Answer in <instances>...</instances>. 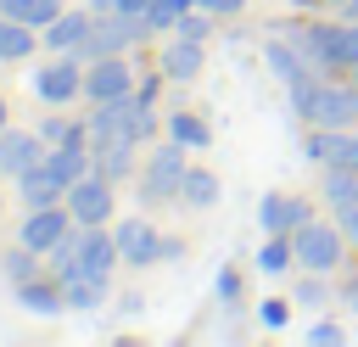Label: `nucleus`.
Listing matches in <instances>:
<instances>
[{
  "label": "nucleus",
  "mask_w": 358,
  "mask_h": 347,
  "mask_svg": "<svg viewBox=\"0 0 358 347\" xmlns=\"http://www.w3.org/2000/svg\"><path fill=\"white\" fill-rule=\"evenodd\" d=\"M291 106H296L313 129H352V123H358V84L308 78V84H291Z\"/></svg>",
  "instance_id": "nucleus-1"
},
{
  "label": "nucleus",
  "mask_w": 358,
  "mask_h": 347,
  "mask_svg": "<svg viewBox=\"0 0 358 347\" xmlns=\"http://www.w3.org/2000/svg\"><path fill=\"white\" fill-rule=\"evenodd\" d=\"M140 34H151L145 28V17H129V11H90V34H84V50L78 56H123Z\"/></svg>",
  "instance_id": "nucleus-2"
},
{
  "label": "nucleus",
  "mask_w": 358,
  "mask_h": 347,
  "mask_svg": "<svg viewBox=\"0 0 358 347\" xmlns=\"http://www.w3.org/2000/svg\"><path fill=\"white\" fill-rule=\"evenodd\" d=\"M341 224H324V218H308V224H296L291 229V246H296V263L302 269H313V274H330L336 263H341Z\"/></svg>",
  "instance_id": "nucleus-3"
},
{
  "label": "nucleus",
  "mask_w": 358,
  "mask_h": 347,
  "mask_svg": "<svg viewBox=\"0 0 358 347\" xmlns=\"http://www.w3.org/2000/svg\"><path fill=\"white\" fill-rule=\"evenodd\" d=\"M185 174H190L185 146H179V140H168V146H157V151H151V162H145V174H140V196H145V201H173V196H179V185H185Z\"/></svg>",
  "instance_id": "nucleus-4"
},
{
  "label": "nucleus",
  "mask_w": 358,
  "mask_h": 347,
  "mask_svg": "<svg viewBox=\"0 0 358 347\" xmlns=\"http://www.w3.org/2000/svg\"><path fill=\"white\" fill-rule=\"evenodd\" d=\"M112 241H117V257L123 263H134V269H145V263H157V257H173L179 246L157 229V224H145V218H123L117 229H112Z\"/></svg>",
  "instance_id": "nucleus-5"
},
{
  "label": "nucleus",
  "mask_w": 358,
  "mask_h": 347,
  "mask_svg": "<svg viewBox=\"0 0 358 347\" xmlns=\"http://www.w3.org/2000/svg\"><path fill=\"white\" fill-rule=\"evenodd\" d=\"M73 224H78V218L67 213V201H50V207H28V224L17 229V241H22V246H34L39 257H50V252H56V246L73 235Z\"/></svg>",
  "instance_id": "nucleus-6"
},
{
  "label": "nucleus",
  "mask_w": 358,
  "mask_h": 347,
  "mask_svg": "<svg viewBox=\"0 0 358 347\" xmlns=\"http://www.w3.org/2000/svg\"><path fill=\"white\" fill-rule=\"evenodd\" d=\"M34 95H39V106L84 101V67L73 62V50H67V56H56V62H45V67L34 73Z\"/></svg>",
  "instance_id": "nucleus-7"
},
{
  "label": "nucleus",
  "mask_w": 358,
  "mask_h": 347,
  "mask_svg": "<svg viewBox=\"0 0 358 347\" xmlns=\"http://www.w3.org/2000/svg\"><path fill=\"white\" fill-rule=\"evenodd\" d=\"M123 95H134L129 62H123V56H95L90 73H84V101H90V106H106V101H123Z\"/></svg>",
  "instance_id": "nucleus-8"
},
{
  "label": "nucleus",
  "mask_w": 358,
  "mask_h": 347,
  "mask_svg": "<svg viewBox=\"0 0 358 347\" xmlns=\"http://www.w3.org/2000/svg\"><path fill=\"white\" fill-rule=\"evenodd\" d=\"M17 190H22V201L28 207H50V201H67V190H73V179L50 162V151L28 168V174H17Z\"/></svg>",
  "instance_id": "nucleus-9"
},
{
  "label": "nucleus",
  "mask_w": 358,
  "mask_h": 347,
  "mask_svg": "<svg viewBox=\"0 0 358 347\" xmlns=\"http://www.w3.org/2000/svg\"><path fill=\"white\" fill-rule=\"evenodd\" d=\"M67 213H73L78 224H106V218H112V179H101V174L73 179V190H67Z\"/></svg>",
  "instance_id": "nucleus-10"
},
{
  "label": "nucleus",
  "mask_w": 358,
  "mask_h": 347,
  "mask_svg": "<svg viewBox=\"0 0 358 347\" xmlns=\"http://www.w3.org/2000/svg\"><path fill=\"white\" fill-rule=\"evenodd\" d=\"M302 151L313 162H324V168H352L358 174V134L352 129H319V134H308Z\"/></svg>",
  "instance_id": "nucleus-11"
},
{
  "label": "nucleus",
  "mask_w": 358,
  "mask_h": 347,
  "mask_svg": "<svg viewBox=\"0 0 358 347\" xmlns=\"http://www.w3.org/2000/svg\"><path fill=\"white\" fill-rule=\"evenodd\" d=\"M17 302L28 308V313H67V285L56 280V274H28V280H17Z\"/></svg>",
  "instance_id": "nucleus-12"
},
{
  "label": "nucleus",
  "mask_w": 358,
  "mask_h": 347,
  "mask_svg": "<svg viewBox=\"0 0 358 347\" xmlns=\"http://www.w3.org/2000/svg\"><path fill=\"white\" fill-rule=\"evenodd\" d=\"M263 56H268V67H274L285 84H308V78H319V62H313L302 45H291V39H268Z\"/></svg>",
  "instance_id": "nucleus-13"
},
{
  "label": "nucleus",
  "mask_w": 358,
  "mask_h": 347,
  "mask_svg": "<svg viewBox=\"0 0 358 347\" xmlns=\"http://www.w3.org/2000/svg\"><path fill=\"white\" fill-rule=\"evenodd\" d=\"M313 218V207L302 201V196H263L257 201V224L268 229V235H291L296 224H308Z\"/></svg>",
  "instance_id": "nucleus-14"
},
{
  "label": "nucleus",
  "mask_w": 358,
  "mask_h": 347,
  "mask_svg": "<svg viewBox=\"0 0 358 347\" xmlns=\"http://www.w3.org/2000/svg\"><path fill=\"white\" fill-rule=\"evenodd\" d=\"M45 157V140L28 129H0V174H28Z\"/></svg>",
  "instance_id": "nucleus-15"
},
{
  "label": "nucleus",
  "mask_w": 358,
  "mask_h": 347,
  "mask_svg": "<svg viewBox=\"0 0 358 347\" xmlns=\"http://www.w3.org/2000/svg\"><path fill=\"white\" fill-rule=\"evenodd\" d=\"M201 73V39H190V34H179L173 28V39L162 45V78H196Z\"/></svg>",
  "instance_id": "nucleus-16"
},
{
  "label": "nucleus",
  "mask_w": 358,
  "mask_h": 347,
  "mask_svg": "<svg viewBox=\"0 0 358 347\" xmlns=\"http://www.w3.org/2000/svg\"><path fill=\"white\" fill-rule=\"evenodd\" d=\"M84 34H90V11H56L45 22V50H84Z\"/></svg>",
  "instance_id": "nucleus-17"
},
{
  "label": "nucleus",
  "mask_w": 358,
  "mask_h": 347,
  "mask_svg": "<svg viewBox=\"0 0 358 347\" xmlns=\"http://www.w3.org/2000/svg\"><path fill=\"white\" fill-rule=\"evenodd\" d=\"M168 140H179L185 151H201V146H213V129H207V118H196V112H173V118H168Z\"/></svg>",
  "instance_id": "nucleus-18"
},
{
  "label": "nucleus",
  "mask_w": 358,
  "mask_h": 347,
  "mask_svg": "<svg viewBox=\"0 0 358 347\" xmlns=\"http://www.w3.org/2000/svg\"><path fill=\"white\" fill-rule=\"evenodd\" d=\"M28 50H34V28L0 11V62H22Z\"/></svg>",
  "instance_id": "nucleus-19"
},
{
  "label": "nucleus",
  "mask_w": 358,
  "mask_h": 347,
  "mask_svg": "<svg viewBox=\"0 0 358 347\" xmlns=\"http://www.w3.org/2000/svg\"><path fill=\"white\" fill-rule=\"evenodd\" d=\"M90 157H95V174L101 179H123L129 168H134V146H90Z\"/></svg>",
  "instance_id": "nucleus-20"
},
{
  "label": "nucleus",
  "mask_w": 358,
  "mask_h": 347,
  "mask_svg": "<svg viewBox=\"0 0 358 347\" xmlns=\"http://www.w3.org/2000/svg\"><path fill=\"white\" fill-rule=\"evenodd\" d=\"M0 11L17 17V22H28V28H45V22L62 11V0H0Z\"/></svg>",
  "instance_id": "nucleus-21"
},
{
  "label": "nucleus",
  "mask_w": 358,
  "mask_h": 347,
  "mask_svg": "<svg viewBox=\"0 0 358 347\" xmlns=\"http://www.w3.org/2000/svg\"><path fill=\"white\" fill-rule=\"evenodd\" d=\"M291 263H296L291 235H268V241H263V252H257V269H263V274H285Z\"/></svg>",
  "instance_id": "nucleus-22"
},
{
  "label": "nucleus",
  "mask_w": 358,
  "mask_h": 347,
  "mask_svg": "<svg viewBox=\"0 0 358 347\" xmlns=\"http://www.w3.org/2000/svg\"><path fill=\"white\" fill-rule=\"evenodd\" d=\"M179 196H185L190 207H213V201H218V179H213L207 168H190L185 185H179Z\"/></svg>",
  "instance_id": "nucleus-23"
},
{
  "label": "nucleus",
  "mask_w": 358,
  "mask_h": 347,
  "mask_svg": "<svg viewBox=\"0 0 358 347\" xmlns=\"http://www.w3.org/2000/svg\"><path fill=\"white\" fill-rule=\"evenodd\" d=\"M39 269H45V263H39V252H34V246H22V241L0 257V274H6L11 285H17V280H28V274H39Z\"/></svg>",
  "instance_id": "nucleus-24"
},
{
  "label": "nucleus",
  "mask_w": 358,
  "mask_h": 347,
  "mask_svg": "<svg viewBox=\"0 0 358 347\" xmlns=\"http://www.w3.org/2000/svg\"><path fill=\"white\" fill-rule=\"evenodd\" d=\"M324 201L341 213V207H352L358 201V174L352 168H330V179H324Z\"/></svg>",
  "instance_id": "nucleus-25"
},
{
  "label": "nucleus",
  "mask_w": 358,
  "mask_h": 347,
  "mask_svg": "<svg viewBox=\"0 0 358 347\" xmlns=\"http://www.w3.org/2000/svg\"><path fill=\"white\" fill-rule=\"evenodd\" d=\"M201 0H151V11H145V28L151 34H162V28H179V17L185 11H196Z\"/></svg>",
  "instance_id": "nucleus-26"
},
{
  "label": "nucleus",
  "mask_w": 358,
  "mask_h": 347,
  "mask_svg": "<svg viewBox=\"0 0 358 347\" xmlns=\"http://www.w3.org/2000/svg\"><path fill=\"white\" fill-rule=\"evenodd\" d=\"M106 297V274H78L67 280V308H95Z\"/></svg>",
  "instance_id": "nucleus-27"
},
{
  "label": "nucleus",
  "mask_w": 358,
  "mask_h": 347,
  "mask_svg": "<svg viewBox=\"0 0 358 347\" xmlns=\"http://www.w3.org/2000/svg\"><path fill=\"white\" fill-rule=\"evenodd\" d=\"M313 341H319V347H341V341H347V330H341V325H330V319H319V325H308V347H313Z\"/></svg>",
  "instance_id": "nucleus-28"
},
{
  "label": "nucleus",
  "mask_w": 358,
  "mask_h": 347,
  "mask_svg": "<svg viewBox=\"0 0 358 347\" xmlns=\"http://www.w3.org/2000/svg\"><path fill=\"white\" fill-rule=\"evenodd\" d=\"M257 319H263L268 330H280V325H285V302H280V297H268V302L257 308Z\"/></svg>",
  "instance_id": "nucleus-29"
},
{
  "label": "nucleus",
  "mask_w": 358,
  "mask_h": 347,
  "mask_svg": "<svg viewBox=\"0 0 358 347\" xmlns=\"http://www.w3.org/2000/svg\"><path fill=\"white\" fill-rule=\"evenodd\" d=\"M296 302H308V308H319V302H324V285H319V274L296 285Z\"/></svg>",
  "instance_id": "nucleus-30"
},
{
  "label": "nucleus",
  "mask_w": 358,
  "mask_h": 347,
  "mask_svg": "<svg viewBox=\"0 0 358 347\" xmlns=\"http://www.w3.org/2000/svg\"><path fill=\"white\" fill-rule=\"evenodd\" d=\"M235 291H241V274H235V269H224V274H218V297H224V302H235Z\"/></svg>",
  "instance_id": "nucleus-31"
},
{
  "label": "nucleus",
  "mask_w": 358,
  "mask_h": 347,
  "mask_svg": "<svg viewBox=\"0 0 358 347\" xmlns=\"http://www.w3.org/2000/svg\"><path fill=\"white\" fill-rule=\"evenodd\" d=\"M246 0H201V11H213V17H235Z\"/></svg>",
  "instance_id": "nucleus-32"
},
{
  "label": "nucleus",
  "mask_w": 358,
  "mask_h": 347,
  "mask_svg": "<svg viewBox=\"0 0 358 347\" xmlns=\"http://www.w3.org/2000/svg\"><path fill=\"white\" fill-rule=\"evenodd\" d=\"M112 11H129V17H145L151 0H112Z\"/></svg>",
  "instance_id": "nucleus-33"
},
{
  "label": "nucleus",
  "mask_w": 358,
  "mask_h": 347,
  "mask_svg": "<svg viewBox=\"0 0 358 347\" xmlns=\"http://www.w3.org/2000/svg\"><path fill=\"white\" fill-rule=\"evenodd\" d=\"M347 302H352V313H358V280H352V285H347Z\"/></svg>",
  "instance_id": "nucleus-34"
},
{
  "label": "nucleus",
  "mask_w": 358,
  "mask_h": 347,
  "mask_svg": "<svg viewBox=\"0 0 358 347\" xmlns=\"http://www.w3.org/2000/svg\"><path fill=\"white\" fill-rule=\"evenodd\" d=\"M341 6H347V17H352V22H358V0H341Z\"/></svg>",
  "instance_id": "nucleus-35"
},
{
  "label": "nucleus",
  "mask_w": 358,
  "mask_h": 347,
  "mask_svg": "<svg viewBox=\"0 0 358 347\" xmlns=\"http://www.w3.org/2000/svg\"><path fill=\"white\" fill-rule=\"evenodd\" d=\"M0 129H6V101H0Z\"/></svg>",
  "instance_id": "nucleus-36"
},
{
  "label": "nucleus",
  "mask_w": 358,
  "mask_h": 347,
  "mask_svg": "<svg viewBox=\"0 0 358 347\" xmlns=\"http://www.w3.org/2000/svg\"><path fill=\"white\" fill-rule=\"evenodd\" d=\"M352 84H358V67H352Z\"/></svg>",
  "instance_id": "nucleus-37"
}]
</instances>
